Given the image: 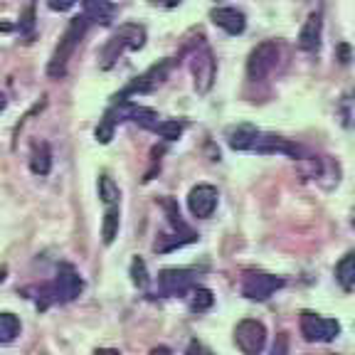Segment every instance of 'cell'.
Returning <instances> with one entry per match:
<instances>
[{"label":"cell","mask_w":355,"mask_h":355,"mask_svg":"<svg viewBox=\"0 0 355 355\" xmlns=\"http://www.w3.org/2000/svg\"><path fill=\"white\" fill-rule=\"evenodd\" d=\"M84 291V279L79 277V272L74 269L69 261H62L57 266V277L52 279L50 284H42L37 288V309L47 311L50 306L55 304H69L74 301L79 294Z\"/></svg>","instance_id":"cell-1"},{"label":"cell","mask_w":355,"mask_h":355,"mask_svg":"<svg viewBox=\"0 0 355 355\" xmlns=\"http://www.w3.org/2000/svg\"><path fill=\"white\" fill-rule=\"evenodd\" d=\"M87 28H89V20L84 15L82 17H74V20L69 22V28L64 30L62 40L57 42L55 52H52L50 62H47V77H50V79H62V77H64V74H67V64H69L74 50H77L79 42H82Z\"/></svg>","instance_id":"cell-2"},{"label":"cell","mask_w":355,"mask_h":355,"mask_svg":"<svg viewBox=\"0 0 355 355\" xmlns=\"http://www.w3.org/2000/svg\"><path fill=\"white\" fill-rule=\"evenodd\" d=\"M301 336H304L309 343H331L340 336V323L336 318L318 316L313 311H304L301 313Z\"/></svg>","instance_id":"cell-3"},{"label":"cell","mask_w":355,"mask_h":355,"mask_svg":"<svg viewBox=\"0 0 355 355\" xmlns=\"http://www.w3.org/2000/svg\"><path fill=\"white\" fill-rule=\"evenodd\" d=\"M190 72H193L198 94H207L217 77V60L207 44H200L198 50L193 52V57H190Z\"/></svg>","instance_id":"cell-4"},{"label":"cell","mask_w":355,"mask_h":355,"mask_svg":"<svg viewBox=\"0 0 355 355\" xmlns=\"http://www.w3.org/2000/svg\"><path fill=\"white\" fill-rule=\"evenodd\" d=\"M279 62V44L274 40H264L250 52V60H247V77L259 82V79L269 77L272 69Z\"/></svg>","instance_id":"cell-5"},{"label":"cell","mask_w":355,"mask_h":355,"mask_svg":"<svg viewBox=\"0 0 355 355\" xmlns=\"http://www.w3.org/2000/svg\"><path fill=\"white\" fill-rule=\"evenodd\" d=\"M234 343L242 350L244 355H261L266 345V328L261 321H254V318H244V321L237 323L234 328Z\"/></svg>","instance_id":"cell-6"},{"label":"cell","mask_w":355,"mask_h":355,"mask_svg":"<svg viewBox=\"0 0 355 355\" xmlns=\"http://www.w3.org/2000/svg\"><path fill=\"white\" fill-rule=\"evenodd\" d=\"M284 286L282 277L266 272H247L242 277V296L250 301H266L272 294H277Z\"/></svg>","instance_id":"cell-7"},{"label":"cell","mask_w":355,"mask_h":355,"mask_svg":"<svg viewBox=\"0 0 355 355\" xmlns=\"http://www.w3.org/2000/svg\"><path fill=\"white\" fill-rule=\"evenodd\" d=\"M171 69H173V60L155 62V64L148 67L141 77H136V82L128 84L116 99H128V96H133V94H148V92H153L155 87H161V84L166 82L168 74H171Z\"/></svg>","instance_id":"cell-8"},{"label":"cell","mask_w":355,"mask_h":355,"mask_svg":"<svg viewBox=\"0 0 355 355\" xmlns=\"http://www.w3.org/2000/svg\"><path fill=\"white\" fill-rule=\"evenodd\" d=\"M198 286V274L193 269H178V266H171V269H163L158 274V291L163 296H185L190 294L193 288Z\"/></svg>","instance_id":"cell-9"},{"label":"cell","mask_w":355,"mask_h":355,"mask_svg":"<svg viewBox=\"0 0 355 355\" xmlns=\"http://www.w3.org/2000/svg\"><path fill=\"white\" fill-rule=\"evenodd\" d=\"M217 202H220V193H217L215 185H195L188 193V210L198 220H207L212 217V212L217 210Z\"/></svg>","instance_id":"cell-10"},{"label":"cell","mask_w":355,"mask_h":355,"mask_svg":"<svg viewBox=\"0 0 355 355\" xmlns=\"http://www.w3.org/2000/svg\"><path fill=\"white\" fill-rule=\"evenodd\" d=\"M254 150L257 153H284V155H288V158H294V161L306 158V150L301 148L299 144H294V141H288V139H282V136H272V133H266V136L259 133V139H257V144H254Z\"/></svg>","instance_id":"cell-11"},{"label":"cell","mask_w":355,"mask_h":355,"mask_svg":"<svg viewBox=\"0 0 355 355\" xmlns=\"http://www.w3.org/2000/svg\"><path fill=\"white\" fill-rule=\"evenodd\" d=\"M210 20L227 35H242L247 30V15L237 8H212Z\"/></svg>","instance_id":"cell-12"},{"label":"cell","mask_w":355,"mask_h":355,"mask_svg":"<svg viewBox=\"0 0 355 355\" xmlns=\"http://www.w3.org/2000/svg\"><path fill=\"white\" fill-rule=\"evenodd\" d=\"M321 35H323V17H321V12L316 10V12H311L304 25H301L299 47L304 52H318V47H321Z\"/></svg>","instance_id":"cell-13"},{"label":"cell","mask_w":355,"mask_h":355,"mask_svg":"<svg viewBox=\"0 0 355 355\" xmlns=\"http://www.w3.org/2000/svg\"><path fill=\"white\" fill-rule=\"evenodd\" d=\"M161 205L163 210H166V217L168 222H171V227H173V234H178L180 239H185L188 244L198 242V234L190 230V225L183 220V215H180V210H178V202L173 198H163L161 200Z\"/></svg>","instance_id":"cell-14"},{"label":"cell","mask_w":355,"mask_h":355,"mask_svg":"<svg viewBox=\"0 0 355 355\" xmlns=\"http://www.w3.org/2000/svg\"><path fill=\"white\" fill-rule=\"evenodd\" d=\"M257 139H259V131L252 123H239L227 131V144L232 150H254Z\"/></svg>","instance_id":"cell-15"},{"label":"cell","mask_w":355,"mask_h":355,"mask_svg":"<svg viewBox=\"0 0 355 355\" xmlns=\"http://www.w3.org/2000/svg\"><path fill=\"white\" fill-rule=\"evenodd\" d=\"M82 10L89 22H99V25H109L116 15V6L111 0H82Z\"/></svg>","instance_id":"cell-16"},{"label":"cell","mask_w":355,"mask_h":355,"mask_svg":"<svg viewBox=\"0 0 355 355\" xmlns=\"http://www.w3.org/2000/svg\"><path fill=\"white\" fill-rule=\"evenodd\" d=\"M30 171L35 173V175H50L52 171V150L50 146L44 144H35L33 146V153H30Z\"/></svg>","instance_id":"cell-17"},{"label":"cell","mask_w":355,"mask_h":355,"mask_svg":"<svg viewBox=\"0 0 355 355\" xmlns=\"http://www.w3.org/2000/svg\"><path fill=\"white\" fill-rule=\"evenodd\" d=\"M336 116L343 128H355V89L343 92L336 104Z\"/></svg>","instance_id":"cell-18"},{"label":"cell","mask_w":355,"mask_h":355,"mask_svg":"<svg viewBox=\"0 0 355 355\" xmlns=\"http://www.w3.org/2000/svg\"><path fill=\"white\" fill-rule=\"evenodd\" d=\"M114 35H116V37L126 44V50H131V52L141 50V47L146 44V30L141 28V25H133V22L121 25Z\"/></svg>","instance_id":"cell-19"},{"label":"cell","mask_w":355,"mask_h":355,"mask_svg":"<svg viewBox=\"0 0 355 355\" xmlns=\"http://www.w3.org/2000/svg\"><path fill=\"white\" fill-rule=\"evenodd\" d=\"M336 282L340 284L343 291H353L355 288V252H348L336 264Z\"/></svg>","instance_id":"cell-20"},{"label":"cell","mask_w":355,"mask_h":355,"mask_svg":"<svg viewBox=\"0 0 355 355\" xmlns=\"http://www.w3.org/2000/svg\"><path fill=\"white\" fill-rule=\"evenodd\" d=\"M20 331H22L20 318H17L15 313H10V311H3V313H0V343L3 345L12 343V340L20 336Z\"/></svg>","instance_id":"cell-21"},{"label":"cell","mask_w":355,"mask_h":355,"mask_svg":"<svg viewBox=\"0 0 355 355\" xmlns=\"http://www.w3.org/2000/svg\"><path fill=\"white\" fill-rule=\"evenodd\" d=\"M119 225H121V215H119V205L106 207L104 222H101V239L104 244H111L119 237Z\"/></svg>","instance_id":"cell-22"},{"label":"cell","mask_w":355,"mask_h":355,"mask_svg":"<svg viewBox=\"0 0 355 355\" xmlns=\"http://www.w3.org/2000/svg\"><path fill=\"white\" fill-rule=\"evenodd\" d=\"M99 198L106 207L119 205V200H121V190H119V185L114 183V178L106 175V173L99 178Z\"/></svg>","instance_id":"cell-23"},{"label":"cell","mask_w":355,"mask_h":355,"mask_svg":"<svg viewBox=\"0 0 355 355\" xmlns=\"http://www.w3.org/2000/svg\"><path fill=\"white\" fill-rule=\"evenodd\" d=\"M212 304H215V296H212L210 288L195 286L190 291V311H195V313H205V311L212 309Z\"/></svg>","instance_id":"cell-24"},{"label":"cell","mask_w":355,"mask_h":355,"mask_svg":"<svg viewBox=\"0 0 355 355\" xmlns=\"http://www.w3.org/2000/svg\"><path fill=\"white\" fill-rule=\"evenodd\" d=\"M158 114H155L153 109H146V106H139L136 104V109H133V116H131V121H136L139 126H144V128H148V131H155L158 128Z\"/></svg>","instance_id":"cell-25"},{"label":"cell","mask_w":355,"mask_h":355,"mask_svg":"<svg viewBox=\"0 0 355 355\" xmlns=\"http://www.w3.org/2000/svg\"><path fill=\"white\" fill-rule=\"evenodd\" d=\"M183 128H185L183 121H175V119H166V121L158 123L155 133H158L161 139H166V141H178L180 136H183Z\"/></svg>","instance_id":"cell-26"},{"label":"cell","mask_w":355,"mask_h":355,"mask_svg":"<svg viewBox=\"0 0 355 355\" xmlns=\"http://www.w3.org/2000/svg\"><path fill=\"white\" fill-rule=\"evenodd\" d=\"M131 282H133V286L141 288V291L148 288V269H146V261L141 259V257H136V259L131 261Z\"/></svg>","instance_id":"cell-27"},{"label":"cell","mask_w":355,"mask_h":355,"mask_svg":"<svg viewBox=\"0 0 355 355\" xmlns=\"http://www.w3.org/2000/svg\"><path fill=\"white\" fill-rule=\"evenodd\" d=\"M22 37H33L35 33V3H28V8L20 12V22H17Z\"/></svg>","instance_id":"cell-28"},{"label":"cell","mask_w":355,"mask_h":355,"mask_svg":"<svg viewBox=\"0 0 355 355\" xmlns=\"http://www.w3.org/2000/svg\"><path fill=\"white\" fill-rule=\"evenodd\" d=\"M114 123H109L106 121V119H101L99 121V126H96V141H99V144H109L111 139H114Z\"/></svg>","instance_id":"cell-29"},{"label":"cell","mask_w":355,"mask_h":355,"mask_svg":"<svg viewBox=\"0 0 355 355\" xmlns=\"http://www.w3.org/2000/svg\"><path fill=\"white\" fill-rule=\"evenodd\" d=\"M185 355H215L207 345H202L200 340H190L188 350H185Z\"/></svg>","instance_id":"cell-30"},{"label":"cell","mask_w":355,"mask_h":355,"mask_svg":"<svg viewBox=\"0 0 355 355\" xmlns=\"http://www.w3.org/2000/svg\"><path fill=\"white\" fill-rule=\"evenodd\" d=\"M74 3H77V0H47V8L55 12H64V10H69Z\"/></svg>","instance_id":"cell-31"},{"label":"cell","mask_w":355,"mask_h":355,"mask_svg":"<svg viewBox=\"0 0 355 355\" xmlns=\"http://www.w3.org/2000/svg\"><path fill=\"white\" fill-rule=\"evenodd\" d=\"M286 333H282V336H279V343H274V350H272V355H284L286 353Z\"/></svg>","instance_id":"cell-32"},{"label":"cell","mask_w":355,"mask_h":355,"mask_svg":"<svg viewBox=\"0 0 355 355\" xmlns=\"http://www.w3.org/2000/svg\"><path fill=\"white\" fill-rule=\"evenodd\" d=\"M155 6H161V8H178L183 0H153Z\"/></svg>","instance_id":"cell-33"},{"label":"cell","mask_w":355,"mask_h":355,"mask_svg":"<svg viewBox=\"0 0 355 355\" xmlns=\"http://www.w3.org/2000/svg\"><path fill=\"white\" fill-rule=\"evenodd\" d=\"M338 52H340V62H343V64H348V60H350V50H348V44H340Z\"/></svg>","instance_id":"cell-34"},{"label":"cell","mask_w":355,"mask_h":355,"mask_svg":"<svg viewBox=\"0 0 355 355\" xmlns=\"http://www.w3.org/2000/svg\"><path fill=\"white\" fill-rule=\"evenodd\" d=\"M150 355H173V350L166 348V345H158V348L150 350Z\"/></svg>","instance_id":"cell-35"},{"label":"cell","mask_w":355,"mask_h":355,"mask_svg":"<svg viewBox=\"0 0 355 355\" xmlns=\"http://www.w3.org/2000/svg\"><path fill=\"white\" fill-rule=\"evenodd\" d=\"M94 355H119V350H111V348H99V350H94Z\"/></svg>","instance_id":"cell-36"},{"label":"cell","mask_w":355,"mask_h":355,"mask_svg":"<svg viewBox=\"0 0 355 355\" xmlns=\"http://www.w3.org/2000/svg\"><path fill=\"white\" fill-rule=\"evenodd\" d=\"M6 106H8V101H6V94H0V111L6 109Z\"/></svg>","instance_id":"cell-37"},{"label":"cell","mask_w":355,"mask_h":355,"mask_svg":"<svg viewBox=\"0 0 355 355\" xmlns=\"http://www.w3.org/2000/svg\"><path fill=\"white\" fill-rule=\"evenodd\" d=\"M6 274H8V269H6V266H3V269H0V284L6 282Z\"/></svg>","instance_id":"cell-38"}]
</instances>
